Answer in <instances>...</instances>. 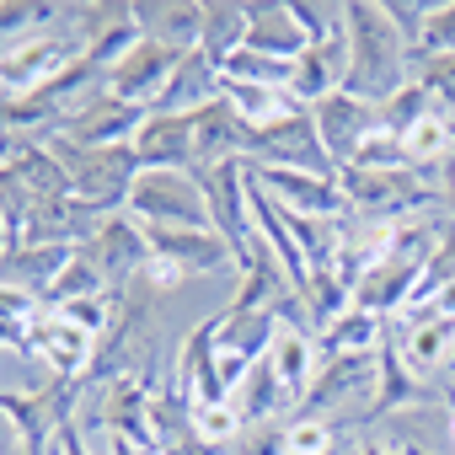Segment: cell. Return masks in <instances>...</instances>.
I'll use <instances>...</instances> for the list:
<instances>
[{
	"mask_svg": "<svg viewBox=\"0 0 455 455\" xmlns=\"http://www.w3.org/2000/svg\"><path fill=\"white\" fill-rule=\"evenodd\" d=\"M343 38H348V97L364 102H391L407 86V38L396 33V22L386 17V6L375 0H343Z\"/></svg>",
	"mask_w": 455,
	"mask_h": 455,
	"instance_id": "cell-1",
	"label": "cell"
},
{
	"mask_svg": "<svg viewBox=\"0 0 455 455\" xmlns=\"http://www.w3.org/2000/svg\"><path fill=\"white\" fill-rule=\"evenodd\" d=\"M49 150L60 156L65 177H70V193L81 204H92L97 214H124L129 204V188L140 177V161H134V145H70V140H49Z\"/></svg>",
	"mask_w": 455,
	"mask_h": 455,
	"instance_id": "cell-2",
	"label": "cell"
},
{
	"mask_svg": "<svg viewBox=\"0 0 455 455\" xmlns=\"http://www.w3.org/2000/svg\"><path fill=\"white\" fill-rule=\"evenodd\" d=\"M86 54V44L65 28V17H60V28H44V33H33V38H22V44H6L0 49V92H17V97H28V92H44L60 70H70L76 60Z\"/></svg>",
	"mask_w": 455,
	"mask_h": 455,
	"instance_id": "cell-3",
	"label": "cell"
},
{
	"mask_svg": "<svg viewBox=\"0 0 455 455\" xmlns=\"http://www.w3.org/2000/svg\"><path fill=\"white\" fill-rule=\"evenodd\" d=\"M375 380H380V364H375V354H338V359H322V370H316V380L306 386V396L290 407L295 418H322V423H332V412H354V402H364V412H370V402H375ZM359 412V418H364Z\"/></svg>",
	"mask_w": 455,
	"mask_h": 455,
	"instance_id": "cell-4",
	"label": "cell"
},
{
	"mask_svg": "<svg viewBox=\"0 0 455 455\" xmlns=\"http://www.w3.org/2000/svg\"><path fill=\"white\" fill-rule=\"evenodd\" d=\"M124 214H134L140 225H209L198 172H140L134 188H129Z\"/></svg>",
	"mask_w": 455,
	"mask_h": 455,
	"instance_id": "cell-5",
	"label": "cell"
},
{
	"mask_svg": "<svg viewBox=\"0 0 455 455\" xmlns=\"http://www.w3.org/2000/svg\"><path fill=\"white\" fill-rule=\"evenodd\" d=\"M193 172H198V188H204V204H209V225L231 242V252L242 263V252L252 247V182H247V161L231 156V161L193 166Z\"/></svg>",
	"mask_w": 455,
	"mask_h": 455,
	"instance_id": "cell-6",
	"label": "cell"
},
{
	"mask_svg": "<svg viewBox=\"0 0 455 455\" xmlns=\"http://www.w3.org/2000/svg\"><path fill=\"white\" fill-rule=\"evenodd\" d=\"M252 166H290V172H316V177H338V166L327 161L322 140H316V124H311V108L268 124V129H247V156Z\"/></svg>",
	"mask_w": 455,
	"mask_h": 455,
	"instance_id": "cell-7",
	"label": "cell"
},
{
	"mask_svg": "<svg viewBox=\"0 0 455 455\" xmlns=\"http://www.w3.org/2000/svg\"><path fill=\"white\" fill-rule=\"evenodd\" d=\"M145 247H150V258L172 263L182 279L188 274H236L242 268L231 242L220 231H209V225H145Z\"/></svg>",
	"mask_w": 455,
	"mask_h": 455,
	"instance_id": "cell-8",
	"label": "cell"
},
{
	"mask_svg": "<svg viewBox=\"0 0 455 455\" xmlns=\"http://www.w3.org/2000/svg\"><path fill=\"white\" fill-rule=\"evenodd\" d=\"M145 108H134V102H118V97H108V92H92V97H81L76 108H65V118H60V129L49 134V140H70V145H134V134L145 129Z\"/></svg>",
	"mask_w": 455,
	"mask_h": 455,
	"instance_id": "cell-9",
	"label": "cell"
},
{
	"mask_svg": "<svg viewBox=\"0 0 455 455\" xmlns=\"http://www.w3.org/2000/svg\"><path fill=\"white\" fill-rule=\"evenodd\" d=\"M247 177H252L279 209H295V214H311V220H348V204H343L338 177L290 172V166H252V161H247Z\"/></svg>",
	"mask_w": 455,
	"mask_h": 455,
	"instance_id": "cell-10",
	"label": "cell"
},
{
	"mask_svg": "<svg viewBox=\"0 0 455 455\" xmlns=\"http://www.w3.org/2000/svg\"><path fill=\"white\" fill-rule=\"evenodd\" d=\"M311 124H316V140H322L327 161L343 172V166L354 161V150L380 129V108H375V102H364V97L332 92V97H322V102L311 108Z\"/></svg>",
	"mask_w": 455,
	"mask_h": 455,
	"instance_id": "cell-11",
	"label": "cell"
},
{
	"mask_svg": "<svg viewBox=\"0 0 455 455\" xmlns=\"http://www.w3.org/2000/svg\"><path fill=\"white\" fill-rule=\"evenodd\" d=\"M177 49H161V44H150V38H140L108 76H102V92L108 97H118V102H134V108H156L161 102V92H166V81H172V70H177Z\"/></svg>",
	"mask_w": 455,
	"mask_h": 455,
	"instance_id": "cell-12",
	"label": "cell"
},
{
	"mask_svg": "<svg viewBox=\"0 0 455 455\" xmlns=\"http://www.w3.org/2000/svg\"><path fill=\"white\" fill-rule=\"evenodd\" d=\"M28 354H38L49 364L54 380H81L92 370V354H97V338L81 332L76 322H65L60 311L38 306V316L28 322Z\"/></svg>",
	"mask_w": 455,
	"mask_h": 455,
	"instance_id": "cell-13",
	"label": "cell"
},
{
	"mask_svg": "<svg viewBox=\"0 0 455 455\" xmlns=\"http://www.w3.org/2000/svg\"><path fill=\"white\" fill-rule=\"evenodd\" d=\"M81 252L102 268V279L113 284V295H118V290H129V284L140 279V268L150 263L145 225H140L134 214H108V220L97 225V236H92Z\"/></svg>",
	"mask_w": 455,
	"mask_h": 455,
	"instance_id": "cell-14",
	"label": "cell"
},
{
	"mask_svg": "<svg viewBox=\"0 0 455 455\" xmlns=\"http://www.w3.org/2000/svg\"><path fill=\"white\" fill-rule=\"evenodd\" d=\"M274 332H279V311H252V316H225V311H220L214 354H220V380H225V391H236L242 375H247L258 359H268Z\"/></svg>",
	"mask_w": 455,
	"mask_h": 455,
	"instance_id": "cell-15",
	"label": "cell"
},
{
	"mask_svg": "<svg viewBox=\"0 0 455 455\" xmlns=\"http://www.w3.org/2000/svg\"><path fill=\"white\" fill-rule=\"evenodd\" d=\"M214 338H220V311L214 316H204L188 338H182V348H177V364H172V386L198 407V402H231V391H225V380H220V354H214Z\"/></svg>",
	"mask_w": 455,
	"mask_h": 455,
	"instance_id": "cell-16",
	"label": "cell"
},
{
	"mask_svg": "<svg viewBox=\"0 0 455 455\" xmlns=\"http://www.w3.org/2000/svg\"><path fill=\"white\" fill-rule=\"evenodd\" d=\"M97 423L118 439H134L145 455H156V428H150V380L145 375H113L102 386V412Z\"/></svg>",
	"mask_w": 455,
	"mask_h": 455,
	"instance_id": "cell-17",
	"label": "cell"
},
{
	"mask_svg": "<svg viewBox=\"0 0 455 455\" xmlns=\"http://www.w3.org/2000/svg\"><path fill=\"white\" fill-rule=\"evenodd\" d=\"M396 343L418 380L455 375V316H396Z\"/></svg>",
	"mask_w": 455,
	"mask_h": 455,
	"instance_id": "cell-18",
	"label": "cell"
},
{
	"mask_svg": "<svg viewBox=\"0 0 455 455\" xmlns=\"http://www.w3.org/2000/svg\"><path fill=\"white\" fill-rule=\"evenodd\" d=\"M284 295H295V290H290V279H284V268H279L274 247L252 231V247L242 252V268H236V295H231V306H225V316L274 311Z\"/></svg>",
	"mask_w": 455,
	"mask_h": 455,
	"instance_id": "cell-19",
	"label": "cell"
},
{
	"mask_svg": "<svg viewBox=\"0 0 455 455\" xmlns=\"http://www.w3.org/2000/svg\"><path fill=\"white\" fill-rule=\"evenodd\" d=\"M140 172H193V118L188 113H150L134 134Z\"/></svg>",
	"mask_w": 455,
	"mask_h": 455,
	"instance_id": "cell-20",
	"label": "cell"
},
{
	"mask_svg": "<svg viewBox=\"0 0 455 455\" xmlns=\"http://www.w3.org/2000/svg\"><path fill=\"white\" fill-rule=\"evenodd\" d=\"M134 22H140V38L161 44V49H198V33H204V0H134Z\"/></svg>",
	"mask_w": 455,
	"mask_h": 455,
	"instance_id": "cell-21",
	"label": "cell"
},
{
	"mask_svg": "<svg viewBox=\"0 0 455 455\" xmlns=\"http://www.w3.org/2000/svg\"><path fill=\"white\" fill-rule=\"evenodd\" d=\"M76 252H81V247H44V242H17V247H6V252H0V284H12V290L33 295V300L44 306L49 284L65 274V263H70Z\"/></svg>",
	"mask_w": 455,
	"mask_h": 455,
	"instance_id": "cell-22",
	"label": "cell"
},
{
	"mask_svg": "<svg viewBox=\"0 0 455 455\" xmlns=\"http://www.w3.org/2000/svg\"><path fill=\"white\" fill-rule=\"evenodd\" d=\"M343 81H348V38L338 33V38H327V44H311V49L295 60L290 97H295L300 108H316L322 97L343 92Z\"/></svg>",
	"mask_w": 455,
	"mask_h": 455,
	"instance_id": "cell-23",
	"label": "cell"
},
{
	"mask_svg": "<svg viewBox=\"0 0 455 455\" xmlns=\"http://www.w3.org/2000/svg\"><path fill=\"white\" fill-rule=\"evenodd\" d=\"M214 97H225L220 65H214L204 49H188V54L177 60V70H172V81H166V92H161V102H156L150 113H198V108L214 102Z\"/></svg>",
	"mask_w": 455,
	"mask_h": 455,
	"instance_id": "cell-24",
	"label": "cell"
},
{
	"mask_svg": "<svg viewBox=\"0 0 455 455\" xmlns=\"http://www.w3.org/2000/svg\"><path fill=\"white\" fill-rule=\"evenodd\" d=\"M188 118H193V161H198V166L231 161V156H247V124L236 118V108L225 102V97L204 102V108H198V113H188Z\"/></svg>",
	"mask_w": 455,
	"mask_h": 455,
	"instance_id": "cell-25",
	"label": "cell"
},
{
	"mask_svg": "<svg viewBox=\"0 0 455 455\" xmlns=\"http://www.w3.org/2000/svg\"><path fill=\"white\" fill-rule=\"evenodd\" d=\"M268 364H274L279 386L290 391V402H300V396H306V386H311V380H316V370H322L316 332H306V327H295V322H279L274 348H268Z\"/></svg>",
	"mask_w": 455,
	"mask_h": 455,
	"instance_id": "cell-26",
	"label": "cell"
},
{
	"mask_svg": "<svg viewBox=\"0 0 455 455\" xmlns=\"http://www.w3.org/2000/svg\"><path fill=\"white\" fill-rule=\"evenodd\" d=\"M375 364H380V380H375V402H370L364 423H375V418H391V412H407V407L423 396V380H418V375L407 370V359H402V343H396V322H391L386 343L375 348Z\"/></svg>",
	"mask_w": 455,
	"mask_h": 455,
	"instance_id": "cell-27",
	"label": "cell"
},
{
	"mask_svg": "<svg viewBox=\"0 0 455 455\" xmlns=\"http://www.w3.org/2000/svg\"><path fill=\"white\" fill-rule=\"evenodd\" d=\"M386 332H391L386 316H375V311H364V306H348L343 316H332V322L316 332V348H322V359H338V354H375V348L386 343Z\"/></svg>",
	"mask_w": 455,
	"mask_h": 455,
	"instance_id": "cell-28",
	"label": "cell"
},
{
	"mask_svg": "<svg viewBox=\"0 0 455 455\" xmlns=\"http://www.w3.org/2000/svg\"><path fill=\"white\" fill-rule=\"evenodd\" d=\"M247 49L252 54H274V60H300L311 44L295 28L290 6L279 0V6H247Z\"/></svg>",
	"mask_w": 455,
	"mask_h": 455,
	"instance_id": "cell-29",
	"label": "cell"
},
{
	"mask_svg": "<svg viewBox=\"0 0 455 455\" xmlns=\"http://www.w3.org/2000/svg\"><path fill=\"white\" fill-rule=\"evenodd\" d=\"M231 407L242 412V423L247 428H263V423H274L284 407H295L290 402V391L279 386V375H274V364L268 359H258L247 375H242V386L231 391Z\"/></svg>",
	"mask_w": 455,
	"mask_h": 455,
	"instance_id": "cell-30",
	"label": "cell"
},
{
	"mask_svg": "<svg viewBox=\"0 0 455 455\" xmlns=\"http://www.w3.org/2000/svg\"><path fill=\"white\" fill-rule=\"evenodd\" d=\"M198 49L225 65L231 54L247 49V6H236V0H204V33H198Z\"/></svg>",
	"mask_w": 455,
	"mask_h": 455,
	"instance_id": "cell-31",
	"label": "cell"
},
{
	"mask_svg": "<svg viewBox=\"0 0 455 455\" xmlns=\"http://www.w3.org/2000/svg\"><path fill=\"white\" fill-rule=\"evenodd\" d=\"M225 102L236 108V118L247 129H268V124L300 113V102L290 92H279V86H247V81H225Z\"/></svg>",
	"mask_w": 455,
	"mask_h": 455,
	"instance_id": "cell-32",
	"label": "cell"
},
{
	"mask_svg": "<svg viewBox=\"0 0 455 455\" xmlns=\"http://www.w3.org/2000/svg\"><path fill=\"white\" fill-rule=\"evenodd\" d=\"M407 81H418V86L428 92V108L455 124V54L412 49V54H407Z\"/></svg>",
	"mask_w": 455,
	"mask_h": 455,
	"instance_id": "cell-33",
	"label": "cell"
},
{
	"mask_svg": "<svg viewBox=\"0 0 455 455\" xmlns=\"http://www.w3.org/2000/svg\"><path fill=\"white\" fill-rule=\"evenodd\" d=\"M450 145H455V124H450V118H439V113H423V118L402 134V156H407V166H412V172H423V177L450 156Z\"/></svg>",
	"mask_w": 455,
	"mask_h": 455,
	"instance_id": "cell-34",
	"label": "cell"
},
{
	"mask_svg": "<svg viewBox=\"0 0 455 455\" xmlns=\"http://www.w3.org/2000/svg\"><path fill=\"white\" fill-rule=\"evenodd\" d=\"M92 295H113V284L102 279V268H97L86 252H76V258L65 263V274L49 284L44 306H49V311H60V306H70V300H92Z\"/></svg>",
	"mask_w": 455,
	"mask_h": 455,
	"instance_id": "cell-35",
	"label": "cell"
},
{
	"mask_svg": "<svg viewBox=\"0 0 455 455\" xmlns=\"http://www.w3.org/2000/svg\"><path fill=\"white\" fill-rule=\"evenodd\" d=\"M54 17H65V6H49V0H0V38L22 44V38L44 33Z\"/></svg>",
	"mask_w": 455,
	"mask_h": 455,
	"instance_id": "cell-36",
	"label": "cell"
},
{
	"mask_svg": "<svg viewBox=\"0 0 455 455\" xmlns=\"http://www.w3.org/2000/svg\"><path fill=\"white\" fill-rule=\"evenodd\" d=\"M193 434L209 439V444H220V450H231L247 434V423H242V412L231 402H198L193 407Z\"/></svg>",
	"mask_w": 455,
	"mask_h": 455,
	"instance_id": "cell-37",
	"label": "cell"
},
{
	"mask_svg": "<svg viewBox=\"0 0 455 455\" xmlns=\"http://www.w3.org/2000/svg\"><path fill=\"white\" fill-rule=\"evenodd\" d=\"M295 28L306 33V44H327L343 33V6H332V0H284Z\"/></svg>",
	"mask_w": 455,
	"mask_h": 455,
	"instance_id": "cell-38",
	"label": "cell"
},
{
	"mask_svg": "<svg viewBox=\"0 0 455 455\" xmlns=\"http://www.w3.org/2000/svg\"><path fill=\"white\" fill-rule=\"evenodd\" d=\"M423 113H434V108H428V92H423L418 81H407L391 102H380V129H391V134L402 140V134H407Z\"/></svg>",
	"mask_w": 455,
	"mask_h": 455,
	"instance_id": "cell-39",
	"label": "cell"
},
{
	"mask_svg": "<svg viewBox=\"0 0 455 455\" xmlns=\"http://www.w3.org/2000/svg\"><path fill=\"white\" fill-rule=\"evenodd\" d=\"M348 166H359V172H391V166H407V156H402V140H396L391 129H375V134L354 150Z\"/></svg>",
	"mask_w": 455,
	"mask_h": 455,
	"instance_id": "cell-40",
	"label": "cell"
},
{
	"mask_svg": "<svg viewBox=\"0 0 455 455\" xmlns=\"http://www.w3.org/2000/svg\"><path fill=\"white\" fill-rule=\"evenodd\" d=\"M290 455H338V423L295 418L290 423Z\"/></svg>",
	"mask_w": 455,
	"mask_h": 455,
	"instance_id": "cell-41",
	"label": "cell"
},
{
	"mask_svg": "<svg viewBox=\"0 0 455 455\" xmlns=\"http://www.w3.org/2000/svg\"><path fill=\"white\" fill-rule=\"evenodd\" d=\"M428 54H455V0L444 6H428V22H423V44Z\"/></svg>",
	"mask_w": 455,
	"mask_h": 455,
	"instance_id": "cell-42",
	"label": "cell"
},
{
	"mask_svg": "<svg viewBox=\"0 0 455 455\" xmlns=\"http://www.w3.org/2000/svg\"><path fill=\"white\" fill-rule=\"evenodd\" d=\"M386 6V17L396 22V33L407 38V49H418L423 44V22H428V6L423 0H380Z\"/></svg>",
	"mask_w": 455,
	"mask_h": 455,
	"instance_id": "cell-43",
	"label": "cell"
},
{
	"mask_svg": "<svg viewBox=\"0 0 455 455\" xmlns=\"http://www.w3.org/2000/svg\"><path fill=\"white\" fill-rule=\"evenodd\" d=\"M231 450H236V455H290V428H279V423L247 428Z\"/></svg>",
	"mask_w": 455,
	"mask_h": 455,
	"instance_id": "cell-44",
	"label": "cell"
},
{
	"mask_svg": "<svg viewBox=\"0 0 455 455\" xmlns=\"http://www.w3.org/2000/svg\"><path fill=\"white\" fill-rule=\"evenodd\" d=\"M54 439H60V455H92V444H86V434H81V418H76V412L60 423V434H54Z\"/></svg>",
	"mask_w": 455,
	"mask_h": 455,
	"instance_id": "cell-45",
	"label": "cell"
},
{
	"mask_svg": "<svg viewBox=\"0 0 455 455\" xmlns=\"http://www.w3.org/2000/svg\"><path fill=\"white\" fill-rule=\"evenodd\" d=\"M434 193H439V204L455 209V145H450V156L434 166Z\"/></svg>",
	"mask_w": 455,
	"mask_h": 455,
	"instance_id": "cell-46",
	"label": "cell"
},
{
	"mask_svg": "<svg viewBox=\"0 0 455 455\" xmlns=\"http://www.w3.org/2000/svg\"><path fill=\"white\" fill-rule=\"evenodd\" d=\"M108 455H145L134 439H118V434H108Z\"/></svg>",
	"mask_w": 455,
	"mask_h": 455,
	"instance_id": "cell-47",
	"label": "cell"
},
{
	"mask_svg": "<svg viewBox=\"0 0 455 455\" xmlns=\"http://www.w3.org/2000/svg\"><path fill=\"white\" fill-rule=\"evenodd\" d=\"M12 444H17V439H6V418H0V455H6Z\"/></svg>",
	"mask_w": 455,
	"mask_h": 455,
	"instance_id": "cell-48",
	"label": "cell"
},
{
	"mask_svg": "<svg viewBox=\"0 0 455 455\" xmlns=\"http://www.w3.org/2000/svg\"><path fill=\"white\" fill-rule=\"evenodd\" d=\"M444 407H450V439H455V391L444 396Z\"/></svg>",
	"mask_w": 455,
	"mask_h": 455,
	"instance_id": "cell-49",
	"label": "cell"
},
{
	"mask_svg": "<svg viewBox=\"0 0 455 455\" xmlns=\"http://www.w3.org/2000/svg\"><path fill=\"white\" fill-rule=\"evenodd\" d=\"M0 252H6V214H0Z\"/></svg>",
	"mask_w": 455,
	"mask_h": 455,
	"instance_id": "cell-50",
	"label": "cell"
},
{
	"mask_svg": "<svg viewBox=\"0 0 455 455\" xmlns=\"http://www.w3.org/2000/svg\"><path fill=\"white\" fill-rule=\"evenodd\" d=\"M6 455H28V450H22V444H12V450H6Z\"/></svg>",
	"mask_w": 455,
	"mask_h": 455,
	"instance_id": "cell-51",
	"label": "cell"
}]
</instances>
